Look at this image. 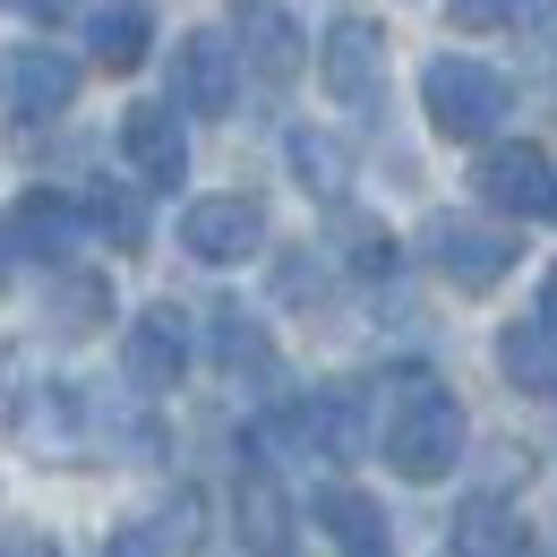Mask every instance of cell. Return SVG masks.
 <instances>
[{"mask_svg":"<svg viewBox=\"0 0 557 557\" xmlns=\"http://www.w3.org/2000/svg\"><path fill=\"white\" fill-rule=\"evenodd\" d=\"M369 429H377V455H386V472L412 488H437L455 463H463V437H472V420L463 404L437 386V377H377V395H369Z\"/></svg>","mask_w":557,"mask_h":557,"instance_id":"1","label":"cell"},{"mask_svg":"<svg viewBox=\"0 0 557 557\" xmlns=\"http://www.w3.org/2000/svg\"><path fill=\"white\" fill-rule=\"evenodd\" d=\"M420 112H429V129L455 146H497V121L515 112V86L472 61V52H437L429 70H420Z\"/></svg>","mask_w":557,"mask_h":557,"instance_id":"2","label":"cell"},{"mask_svg":"<svg viewBox=\"0 0 557 557\" xmlns=\"http://www.w3.org/2000/svg\"><path fill=\"white\" fill-rule=\"evenodd\" d=\"M420 258H429L437 275L455 283V292H497V283L515 275L523 240H515L497 214H429V232H420Z\"/></svg>","mask_w":557,"mask_h":557,"instance_id":"3","label":"cell"},{"mask_svg":"<svg viewBox=\"0 0 557 557\" xmlns=\"http://www.w3.org/2000/svg\"><path fill=\"white\" fill-rule=\"evenodd\" d=\"M472 189H481V207L488 214H549L557 207V154L549 146H532V138H497L472 154Z\"/></svg>","mask_w":557,"mask_h":557,"instance_id":"4","label":"cell"},{"mask_svg":"<svg viewBox=\"0 0 557 557\" xmlns=\"http://www.w3.org/2000/svg\"><path fill=\"white\" fill-rule=\"evenodd\" d=\"M181 249H189L198 267H249V258H267V207L240 198V189L189 198V207H181Z\"/></svg>","mask_w":557,"mask_h":557,"instance_id":"5","label":"cell"},{"mask_svg":"<svg viewBox=\"0 0 557 557\" xmlns=\"http://www.w3.org/2000/svg\"><path fill=\"white\" fill-rule=\"evenodd\" d=\"M121 377H129V395H172L181 377H189V309L181 300H154L129 318V335H121Z\"/></svg>","mask_w":557,"mask_h":557,"instance_id":"6","label":"cell"},{"mask_svg":"<svg viewBox=\"0 0 557 557\" xmlns=\"http://www.w3.org/2000/svg\"><path fill=\"white\" fill-rule=\"evenodd\" d=\"M318 86L335 103H351V112L377 103V86H386V26L360 17V9L326 17V35H318Z\"/></svg>","mask_w":557,"mask_h":557,"instance_id":"7","label":"cell"},{"mask_svg":"<svg viewBox=\"0 0 557 557\" xmlns=\"http://www.w3.org/2000/svg\"><path fill=\"white\" fill-rule=\"evenodd\" d=\"M240 35H223V26H198L189 44H181V112L189 121H223V112H240Z\"/></svg>","mask_w":557,"mask_h":557,"instance_id":"8","label":"cell"},{"mask_svg":"<svg viewBox=\"0 0 557 557\" xmlns=\"http://www.w3.org/2000/svg\"><path fill=\"white\" fill-rule=\"evenodd\" d=\"M86 207H77L70 189H26L17 207H9V240H17V258H35V267H52V275H70V258L86 249Z\"/></svg>","mask_w":557,"mask_h":557,"instance_id":"9","label":"cell"},{"mask_svg":"<svg viewBox=\"0 0 557 557\" xmlns=\"http://www.w3.org/2000/svg\"><path fill=\"white\" fill-rule=\"evenodd\" d=\"M121 163L138 172V189H181L189 181V129L172 103H129L121 112Z\"/></svg>","mask_w":557,"mask_h":557,"instance_id":"10","label":"cell"},{"mask_svg":"<svg viewBox=\"0 0 557 557\" xmlns=\"http://www.w3.org/2000/svg\"><path fill=\"white\" fill-rule=\"evenodd\" d=\"M77 103V61H61L52 44H17L9 52V112L17 121H61Z\"/></svg>","mask_w":557,"mask_h":557,"instance_id":"11","label":"cell"},{"mask_svg":"<svg viewBox=\"0 0 557 557\" xmlns=\"http://www.w3.org/2000/svg\"><path fill=\"white\" fill-rule=\"evenodd\" d=\"M77 35H86V61H95L103 77H129V70H146V52H154V9H138V0L86 9Z\"/></svg>","mask_w":557,"mask_h":557,"instance_id":"12","label":"cell"},{"mask_svg":"<svg viewBox=\"0 0 557 557\" xmlns=\"http://www.w3.org/2000/svg\"><path fill=\"white\" fill-rule=\"evenodd\" d=\"M240 61L258 77H300L309 70V26L292 17V9H240Z\"/></svg>","mask_w":557,"mask_h":557,"instance_id":"13","label":"cell"},{"mask_svg":"<svg viewBox=\"0 0 557 557\" xmlns=\"http://www.w3.org/2000/svg\"><path fill=\"white\" fill-rule=\"evenodd\" d=\"M318 532L335 557H395V532H386V506L360 497V488H326L318 497Z\"/></svg>","mask_w":557,"mask_h":557,"instance_id":"14","label":"cell"},{"mask_svg":"<svg viewBox=\"0 0 557 557\" xmlns=\"http://www.w3.org/2000/svg\"><path fill=\"white\" fill-rule=\"evenodd\" d=\"M497 369L515 395H557V326H541V318L497 326Z\"/></svg>","mask_w":557,"mask_h":557,"instance_id":"15","label":"cell"},{"mask_svg":"<svg viewBox=\"0 0 557 557\" xmlns=\"http://www.w3.org/2000/svg\"><path fill=\"white\" fill-rule=\"evenodd\" d=\"M232 515H240V541L258 557H283V541H292V497L275 488V472H240Z\"/></svg>","mask_w":557,"mask_h":557,"instance_id":"16","label":"cell"},{"mask_svg":"<svg viewBox=\"0 0 557 557\" xmlns=\"http://www.w3.org/2000/svg\"><path fill=\"white\" fill-rule=\"evenodd\" d=\"M283 154H292V181H300L309 198L344 207V189H351V146H344V138H326V129H292V138H283Z\"/></svg>","mask_w":557,"mask_h":557,"instance_id":"17","label":"cell"},{"mask_svg":"<svg viewBox=\"0 0 557 557\" xmlns=\"http://www.w3.org/2000/svg\"><path fill=\"white\" fill-rule=\"evenodd\" d=\"M446 557H523V523H515V506L472 497V506L455 515V532H446Z\"/></svg>","mask_w":557,"mask_h":557,"instance_id":"18","label":"cell"},{"mask_svg":"<svg viewBox=\"0 0 557 557\" xmlns=\"http://www.w3.org/2000/svg\"><path fill=\"white\" fill-rule=\"evenodd\" d=\"M112 318V275H61L52 283V335H95Z\"/></svg>","mask_w":557,"mask_h":557,"instance_id":"19","label":"cell"},{"mask_svg":"<svg viewBox=\"0 0 557 557\" xmlns=\"http://www.w3.org/2000/svg\"><path fill=\"white\" fill-rule=\"evenodd\" d=\"M214 360H223L232 377H240V369H249V377H275V344H267V326H258V318H240L232 300L214 309Z\"/></svg>","mask_w":557,"mask_h":557,"instance_id":"20","label":"cell"},{"mask_svg":"<svg viewBox=\"0 0 557 557\" xmlns=\"http://www.w3.org/2000/svg\"><path fill=\"white\" fill-rule=\"evenodd\" d=\"M344 267L360 283H386L395 267H404V240H395L386 223H369V214H344Z\"/></svg>","mask_w":557,"mask_h":557,"instance_id":"21","label":"cell"},{"mask_svg":"<svg viewBox=\"0 0 557 557\" xmlns=\"http://www.w3.org/2000/svg\"><path fill=\"white\" fill-rule=\"evenodd\" d=\"M86 223H103V232H112L121 249H138V240H146V214H138V198H121V189H95V198H86Z\"/></svg>","mask_w":557,"mask_h":557,"instance_id":"22","label":"cell"},{"mask_svg":"<svg viewBox=\"0 0 557 557\" xmlns=\"http://www.w3.org/2000/svg\"><path fill=\"white\" fill-rule=\"evenodd\" d=\"M446 26H463V35H488V26H541V9H488V0H455V9H446Z\"/></svg>","mask_w":557,"mask_h":557,"instance_id":"23","label":"cell"},{"mask_svg":"<svg viewBox=\"0 0 557 557\" xmlns=\"http://www.w3.org/2000/svg\"><path fill=\"white\" fill-rule=\"evenodd\" d=\"M283 300H318V292H326V258H318V249H309V258H283Z\"/></svg>","mask_w":557,"mask_h":557,"instance_id":"24","label":"cell"},{"mask_svg":"<svg viewBox=\"0 0 557 557\" xmlns=\"http://www.w3.org/2000/svg\"><path fill=\"white\" fill-rule=\"evenodd\" d=\"M103 557H163V541H154L146 523H129V532H112V541H103Z\"/></svg>","mask_w":557,"mask_h":557,"instance_id":"25","label":"cell"},{"mask_svg":"<svg viewBox=\"0 0 557 557\" xmlns=\"http://www.w3.org/2000/svg\"><path fill=\"white\" fill-rule=\"evenodd\" d=\"M0 557H61L52 532H0Z\"/></svg>","mask_w":557,"mask_h":557,"instance_id":"26","label":"cell"},{"mask_svg":"<svg viewBox=\"0 0 557 557\" xmlns=\"http://www.w3.org/2000/svg\"><path fill=\"white\" fill-rule=\"evenodd\" d=\"M532 318H541V326H557V267L541 275V309H532Z\"/></svg>","mask_w":557,"mask_h":557,"instance_id":"27","label":"cell"},{"mask_svg":"<svg viewBox=\"0 0 557 557\" xmlns=\"http://www.w3.org/2000/svg\"><path fill=\"white\" fill-rule=\"evenodd\" d=\"M9 249H17V240H9V223H0V283H9Z\"/></svg>","mask_w":557,"mask_h":557,"instance_id":"28","label":"cell"},{"mask_svg":"<svg viewBox=\"0 0 557 557\" xmlns=\"http://www.w3.org/2000/svg\"><path fill=\"white\" fill-rule=\"evenodd\" d=\"M549 214H557V207H549Z\"/></svg>","mask_w":557,"mask_h":557,"instance_id":"29","label":"cell"}]
</instances>
